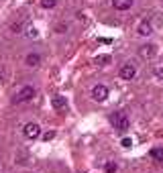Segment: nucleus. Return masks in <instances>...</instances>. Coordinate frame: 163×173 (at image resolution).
I'll return each instance as SVG.
<instances>
[{
  "mask_svg": "<svg viewBox=\"0 0 163 173\" xmlns=\"http://www.w3.org/2000/svg\"><path fill=\"white\" fill-rule=\"evenodd\" d=\"M35 94H37V90L33 88V86H23V88L19 90V94L14 96V100H12V102H14V104H24V102H31V100L35 98Z\"/></svg>",
  "mask_w": 163,
  "mask_h": 173,
  "instance_id": "obj_2",
  "label": "nucleus"
},
{
  "mask_svg": "<svg viewBox=\"0 0 163 173\" xmlns=\"http://www.w3.org/2000/svg\"><path fill=\"white\" fill-rule=\"evenodd\" d=\"M53 138H55V132H53V130H49V132L43 135V140H53Z\"/></svg>",
  "mask_w": 163,
  "mask_h": 173,
  "instance_id": "obj_19",
  "label": "nucleus"
},
{
  "mask_svg": "<svg viewBox=\"0 0 163 173\" xmlns=\"http://www.w3.org/2000/svg\"><path fill=\"white\" fill-rule=\"evenodd\" d=\"M92 98L96 100V102H104L106 98H108V88H106L104 84L94 86V88H92Z\"/></svg>",
  "mask_w": 163,
  "mask_h": 173,
  "instance_id": "obj_5",
  "label": "nucleus"
},
{
  "mask_svg": "<svg viewBox=\"0 0 163 173\" xmlns=\"http://www.w3.org/2000/svg\"><path fill=\"white\" fill-rule=\"evenodd\" d=\"M10 29H12V33H23V23H14Z\"/></svg>",
  "mask_w": 163,
  "mask_h": 173,
  "instance_id": "obj_17",
  "label": "nucleus"
},
{
  "mask_svg": "<svg viewBox=\"0 0 163 173\" xmlns=\"http://www.w3.org/2000/svg\"><path fill=\"white\" fill-rule=\"evenodd\" d=\"M110 61H112L110 55H98V57H96V63H98V65H106V63H110Z\"/></svg>",
  "mask_w": 163,
  "mask_h": 173,
  "instance_id": "obj_12",
  "label": "nucleus"
},
{
  "mask_svg": "<svg viewBox=\"0 0 163 173\" xmlns=\"http://www.w3.org/2000/svg\"><path fill=\"white\" fill-rule=\"evenodd\" d=\"M149 157H151L153 161H157V163H163V147H155V149H151Z\"/></svg>",
  "mask_w": 163,
  "mask_h": 173,
  "instance_id": "obj_11",
  "label": "nucleus"
},
{
  "mask_svg": "<svg viewBox=\"0 0 163 173\" xmlns=\"http://www.w3.org/2000/svg\"><path fill=\"white\" fill-rule=\"evenodd\" d=\"M55 4H57V0H41V8H55Z\"/></svg>",
  "mask_w": 163,
  "mask_h": 173,
  "instance_id": "obj_15",
  "label": "nucleus"
},
{
  "mask_svg": "<svg viewBox=\"0 0 163 173\" xmlns=\"http://www.w3.org/2000/svg\"><path fill=\"white\" fill-rule=\"evenodd\" d=\"M133 2H135V0H112V6H114L116 10H128V8L133 6Z\"/></svg>",
  "mask_w": 163,
  "mask_h": 173,
  "instance_id": "obj_9",
  "label": "nucleus"
},
{
  "mask_svg": "<svg viewBox=\"0 0 163 173\" xmlns=\"http://www.w3.org/2000/svg\"><path fill=\"white\" fill-rule=\"evenodd\" d=\"M139 53L143 55V57H147V59H151L155 53H157V49H155V45H143L139 49Z\"/></svg>",
  "mask_w": 163,
  "mask_h": 173,
  "instance_id": "obj_10",
  "label": "nucleus"
},
{
  "mask_svg": "<svg viewBox=\"0 0 163 173\" xmlns=\"http://www.w3.org/2000/svg\"><path fill=\"white\" fill-rule=\"evenodd\" d=\"M120 145H122V147H124V149H130V147H133V138H122V143H120Z\"/></svg>",
  "mask_w": 163,
  "mask_h": 173,
  "instance_id": "obj_18",
  "label": "nucleus"
},
{
  "mask_svg": "<svg viewBox=\"0 0 163 173\" xmlns=\"http://www.w3.org/2000/svg\"><path fill=\"white\" fill-rule=\"evenodd\" d=\"M0 78H4V69H0Z\"/></svg>",
  "mask_w": 163,
  "mask_h": 173,
  "instance_id": "obj_21",
  "label": "nucleus"
},
{
  "mask_svg": "<svg viewBox=\"0 0 163 173\" xmlns=\"http://www.w3.org/2000/svg\"><path fill=\"white\" fill-rule=\"evenodd\" d=\"M23 135L27 138H31V140H33V138H39L41 137V126H39L37 122H27L24 128H23Z\"/></svg>",
  "mask_w": 163,
  "mask_h": 173,
  "instance_id": "obj_3",
  "label": "nucleus"
},
{
  "mask_svg": "<svg viewBox=\"0 0 163 173\" xmlns=\"http://www.w3.org/2000/svg\"><path fill=\"white\" fill-rule=\"evenodd\" d=\"M24 65H27V67H39V65H41V55H39V53H29V55L24 57Z\"/></svg>",
  "mask_w": 163,
  "mask_h": 173,
  "instance_id": "obj_7",
  "label": "nucleus"
},
{
  "mask_svg": "<svg viewBox=\"0 0 163 173\" xmlns=\"http://www.w3.org/2000/svg\"><path fill=\"white\" fill-rule=\"evenodd\" d=\"M137 31H139V35H141V37H149V35H151V31H153V27H151V21L143 18V21L139 23V29H137Z\"/></svg>",
  "mask_w": 163,
  "mask_h": 173,
  "instance_id": "obj_8",
  "label": "nucleus"
},
{
  "mask_svg": "<svg viewBox=\"0 0 163 173\" xmlns=\"http://www.w3.org/2000/svg\"><path fill=\"white\" fill-rule=\"evenodd\" d=\"M104 169H106V173H116V169H118V165L114 161H108L104 165Z\"/></svg>",
  "mask_w": 163,
  "mask_h": 173,
  "instance_id": "obj_14",
  "label": "nucleus"
},
{
  "mask_svg": "<svg viewBox=\"0 0 163 173\" xmlns=\"http://www.w3.org/2000/svg\"><path fill=\"white\" fill-rule=\"evenodd\" d=\"M51 106H53L55 110H65V106H67V100H65V96H61V94H55V96L51 98Z\"/></svg>",
  "mask_w": 163,
  "mask_h": 173,
  "instance_id": "obj_6",
  "label": "nucleus"
},
{
  "mask_svg": "<svg viewBox=\"0 0 163 173\" xmlns=\"http://www.w3.org/2000/svg\"><path fill=\"white\" fill-rule=\"evenodd\" d=\"M118 75H120V80H135V75H137V67H135V63H124L120 71H118Z\"/></svg>",
  "mask_w": 163,
  "mask_h": 173,
  "instance_id": "obj_4",
  "label": "nucleus"
},
{
  "mask_svg": "<svg viewBox=\"0 0 163 173\" xmlns=\"http://www.w3.org/2000/svg\"><path fill=\"white\" fill-rule=\"evenodd\" d=\"M27 37H29V39H37V37H39V31H37L35 27H27Z\"/></svg>",
  "mask_w": 163,
  "mask_h": 173,
  "instance_id": "obj_13",
  "label": "nucleus"
},
{
  "mask_svg": "<svg viewBox=\"0 0 163 173\" xmlns=\"http://www.w3.org/2000/svg\"><path fill=\"white\" fill-rule=\"evenodd\" d=\"M65 31H67V24H57V27H55V33H65Z\"/></svg>",
  "mask_w": 163,
  "mask_h": 173,
  "instance_id": "obj_20",
  "label": "nucleus"
},
{
  "mask_svg": "<svg viewBox=\"0 0 163 173\" xmlns=\"http://www.w3.org/2000/svg\"><path fill=\"white\" fill-rule=\"evenodd\" d=\"M110 124L116 128L120 135H124L130 126V120H128V116L124 112H114V114H110Z\"/></svg>",
  "mask_w": 163,
  "mask_h": 173,
  "instance_id": "obj_1",
  "label": "nucleus"
},
{
  "mask_svg": "<svg viewBox=\"0 0 163 173\" xmlns=\"http://www.w3.org/2000/svg\"><path fill=\"white\" fill-rule=\"evenodd\" d=\"M16 163H19V165H27V155H24V153H19V155H16Z\"/></svg>",
  "mask_w": 163,
  "mask_h": 173,
  "instance_id": "obj_16",
  "label": "nucleus"
}]
</instances>
